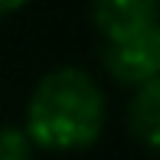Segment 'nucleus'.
I'll return each instance as SVG.
<instances>
[{
    "label": "nucleus",
    "instance_id": "nucleus-3",
    "mask_svg": "<svg viewBox=\"0 0 160 160\" xmlns=\"http://www.w3.org/2000/svg\"><path fill=\"white\" fill-rule=\"evenodd\" d=\"M92 20L101 39H121L157 26V0H92Z\"/></svg>",
    "mask_w": 160,
    "mask_h": 160
},
{
    "label": "nucleus",
    "instance_id": "nucleus-2",
    "mask_svg": "<svg viewBox=\"0 0 160 160\" xmlns=\"http://www.w3.org/2000/svg\"><path fill=\"white\" fill-rule=\"evenodd\" d=\"M101 62L118 82L124 85H141L157 82L160 72V30L147 26L141 33L121 36V39H105L101 42Z\"/></svg>",
    "mask_w": 160,
    "mask_h": 160
},
{
    "label": "nucleus",
    "instance_id": "nucleus-4",
    "mask_svg": "<svg viewBox=\"0 0 160 160\" xmlns=\"http://www.w3.org/2000/svg\"><path fill=\"white\" fill-rule=\"evenodd\" d=\"M128 128L141 150L157 154L160 144V82H147L134 92L128 105Z\"/></svg>",
    "mask_w": 160,
    "mask_h": 160
},
{
    "label": "nucleus",
    "instance_id": "nucleus-6",
    "mask_svg": "<svg viewBox=\"0 0 160 160\" xmlns=\"http://www.w3.org/2000/svg\"><path fill=\"white\" fill-rule=\"evenodd\" d=\"M30 0H0V13H17L20 7H26Z\"/></svg>",
    "mask_w": 160,
    "mask_h": 160
},
{
    "label": "nucleus",
    "instance_id": "nucleus-1",
    "mask_svg": "<svg viewBox=\"0 0 160 160\" xmlns=\"http://www.w3.org/2000/svg\"><path fill=\"white\" fill-rule=\"evenodd\" d=\"M105 131V92L88 72L59 65L36 82L26 105V128L33 147L49 154H78L98 144Z\"/></svg>",
    "mask_w": 160,
    "mask_h": 160
},
{
    "label": "nucleus",
    "instance_id": "nucleus-5",
    "mask_svg": "<svg viewBox=\"0 0 160 160\" xmlns=\"http://www.w3.org/2000/svg\"><path fill=\"white\" fill-rule=\"evenodd\" d=\"M33 144L23 134V128L3 124L0 128V160H33Z\"/></svg>",
    "mask_w": 160,
    "mask_h": 160
}]
</instances>
